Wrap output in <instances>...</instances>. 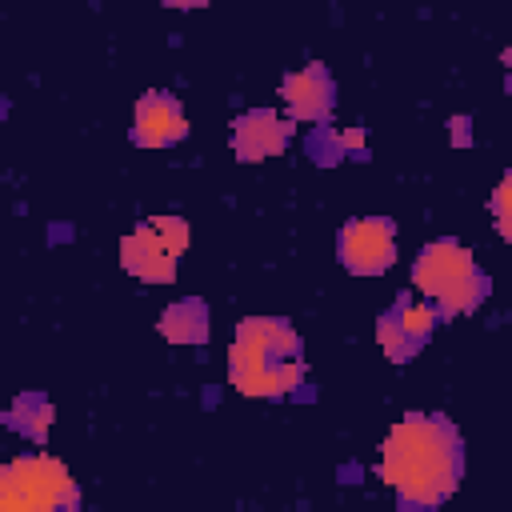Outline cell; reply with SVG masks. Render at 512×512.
<instances>
[{
	"label": "cell",
	"mask_w": 512,
	"mask_h": 512,
	"mask_svg": "<svg viewBox=\"0 0 512 512\" xmlns=\"http://www.w3.org/2000/svg\"><path fill=\"white\" fill-rule=\"evenodd\" d=\"M376 476L392 488L404 508L444 504L464 476V444L456 424L440 412L400 416L380 444Z\"/></svg>",
	"instance_id": "obj_1"
},
{
	"label": "cell",
	"mask_w": 512,
	"mask_h": 512,
	"mask_svg": "<svg viewBox=\"0 0 512 512\" xmlns=\"http://www.w3.org/2000/svg\"><path fill=\"white\" fill-rule=\"evenodd\" d=\"M228 380L244 396L276 400L304 384L300 336L280 316H248L236 324L228 348Z\"/></svg>",
	"instance_id": "obj_2"
},
{
	"label": "cell",
	"mask_w": 512,
	"mask_h": 512,
	"mask_svg": "<svg viewBox=\"0 0 512 512\" xmlns=\"http://www.w3.org/2000/svg\"><path fill=\"white\" fill-rule=\"evenodd\" d=\"M412 284L440 316H464L488 296V276L460 240H428L412 264Z\"/></svg>",
	"instance_id": "obj_3"
},
{
	"label": "cell",
	"mask_w": 512,
	"mask_h": 512,
	"mask_svg": "<svg viewBox=\"0 0 512 512\" xmlns=\"http://www.w3.org/2000/svg\"><path fill=\"white\" fill-rule=\"evenodd\" d=\"M76 508H80V488L56 456L28 452L0 468V512H76Z\"/></svg>",
	"instance_id": "obj_4"
},
{
	"label": "cell",
	"mask_w": 512,
	"mask_h": 512,
	"mask_svg": "<svg viewBox=\"0 0 512 512\" xmlns=\"http://www.w3.org/2000/svg\"><path fill=\"white\" fill-rule=\"evenodd\" d=\"M184 248H188V220L164 212V216L144 220L120 240V264L128 276L144 284H172Z\"/></svg>",
	"instance_id": "obj_5"
},
{
	"label": "cell",
	"mask_w": 512,
	"mask_h": 512,
	"mask_svg": "<svg viewBox=\"0 0 512 512\" xmlns=\"http://www.w3.org/2000/svg\"><path fill=\"white\" fill-rule=\"evenodd\" d=\"M336 256L352 276H380L396 264V224L388 216H356L336 236Z\"/></svg>",
	"instance_id": "obj_6"
},
{
	"label": "cell",
	"mask_w": 512,
	"mask_h": 512,
	"mask_svg": "<svg viewBox=\"0 0 512 512\" xmlns=\"http://www.w3.org/2000/svg\"><path fill=\"white\" fill-rule=\"evenodd\" d=\"M436 320H440V312H436L428 300H408V296H400L396 308L376 320V344L384 348L388 360L404 364V360H412V356L424 348V340L432 336Z\"/></svg>",
	"instance_id": "obj_7"
},
{
	"label": "cell",
	"mask_w": 512,
	"mask_h": 512,
	"mask_svg": "<svg viewBox=\"0 0 512 512\" xmlns=\"http://www.w3.org/2000/svg\"><path fill=\"white\" fill-rule=\"evenodd\" d=\"M228 144H232L236 160H244V164L272 160L292 144V120L280 116L276 108H252V112L232 120V140Z\"/></svg>",
	"instance_id": "obj_8"
},
{
	"label": "cell",
	"mask_w": 512,
	"mask_h": 512,
	"mask_svg": "<svg viewBox=\"0 0 512 512\" xmlns=\"http://www.w3.org/2000/svg\"><path fill=\"white\" fill-rule=\"evenodd\" d=\"M280 100L288 108V120H328L336 108V80L324 64H304L280 80Z\"/></svg>",
	"instance_id": "obj_9"
},
{
	"label": "cell",
	"mask_w": 512,
	"mask_h": 512,
	"mask_svg": "<svg viewBox=\"0 0 512 512\" xmlns=\"http://www.w3.org/2000/svg\"><path fill=\"white\" fill-rule=\"evenodd\" d=\"M188 136V116L172 92H144L132 116V140L140 148H172Z\"/></svg>",
	"instance_id": "obj_10"
},
{
	"label": "cell",
	"mask_w": 512,
	"mask_h": 512,
	"mask_svg": "<svg viewBox=\"0 0 512 512\" xmlns=\"http://www.w3.org/2000/svg\"><path fill=\"white\" fill-rule=\"evenodd\" d=\"M156 328H160V336L168 344H208V336H212L208 304L200 296H184V300H176V304L164 308V316H160Z\"/></svg>",
	"instance_id": "obj_11"
},
{
	"label": "cell",
	"mask_w": 512,
	"mask_h": 512,
	"mask_svg": "<svg viewBox=\"0 0 512 512\" xmlns=\"http://www.w3.org/2000/svg\"><path fill=\"white\" fill-rule=\"evenodd\" d=\"M4 420H8L16 432H24L28 440L44 444V436H48V428H52V404H48V396H40V392H24V396L12 400V408H8Z\"/></svg>",
	"instance_id": "obj_12"
},
{
	"label": "cell",
	"mask_w": 512,
	"mask_h": 512,
	"mask_svg": "<svg viewBox=\"0 0 512 512\" xmlns=\"http://www.w3.org/2000/svg\"><path fill=\"white\" fill-rule=\"evenodd\" d=\"M488 208H492V220H496V232L512 244V172H504L500 176V184L492 188V200H488Z\"/></svg>",
	"instance_id": "obj_13"
},
{
	"label": "cell",
	"mask_w": 512,
	"mask_h": 512,
	"mask_svg": "<svg viewBox=\"0 0 512 512\" xmlns=\"http://www.w3.org/2000/svg\"><path fill=\"white\" fill-rule=\"evenodd\" d=\"M468 140H472V136H468V116H456V120H452V144L464 148Z\"/></svg>",
	"instance_id": "obj_14"
},
{
	"label": "cell",
	"mask_w": 512,
	"mask_h": 512,
	"mask_svg": "<svg viewBox=\"0 0 512 512\" xmlns=\"http://www.w3.org/2000/svg\"><path fill=\"white\" fill-rule=\"evenodd\" d=\"M504 64H508V80H504V88H508V96H512V48L504 52Z\"/></svg>",
	"instance_id": "obj_15"
}]
</instances>
